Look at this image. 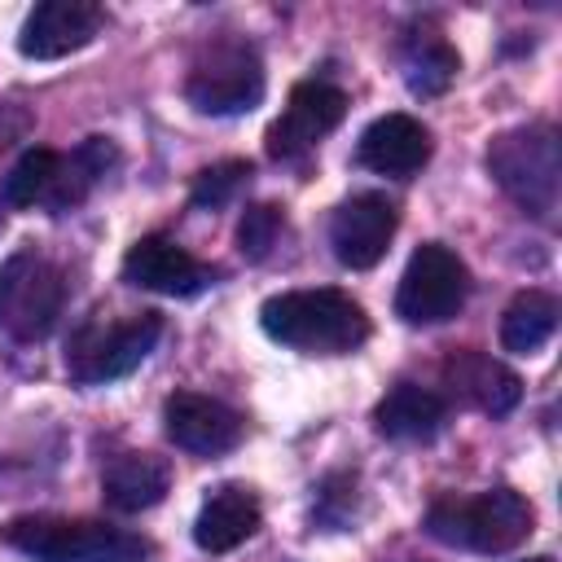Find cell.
<instances>
[{
	"mask_svg": "<svg viewBox=\"0 0 562 562\" xmlns=\"http://www.w3.org/2000/svg\"><path fill=\"white\" fill-rule=\"evenodd\" d=\"M259 325L272 342L307 356H347L369 338L364 307L342 290H285L263 299Z\"/></svg>",
	"mask_w": 562,
	"mask_h": 562,
	"instance_id": "cell-1",
	"label": "cell"
},
{
	"mask_svg": "<svg viewBox=\"0 0 562 562\" xmlns=\"http://www.w3.org/2000/svg\"><path fill=\"white\" fill-rule=\"evenodd\" d=\"M536 527V509L514 487H487L479 496H443L426 509V536L465 553H505Z\"/></svg>",
	"mask_w": 562,
	"mask_h": 562,
	"instance_id": "cell-2",
	"label": "cell"
},
{
	"mask_svg": "<svg viewBox=\"0 0 562 562\" xmlns=\"http://www.w3.org/2000/svg\"><path fill=\"white\" fill-rule=\"evenodd\" d=\"M0 536L9 549H18L31 562H145L149 558L145 536L97 522V518L26 514V518H13Z\"/></svg>",
	"mask_w": 562,
	"mask_h": 562,
	"instance_id": "cell-3",
	"label": "cell"
},
{
	"mask_svg": "<svg viewBox=\"0 0 562 562\" xmlns=\"http://www.w3.org/2000/svg\"><path fill=\"white\" fill-rule=\"evenodd\" d=\"M487 171L527 215L544 224L553 220L558 198H562V149L549 123L501 132L487 145Z\"/></svg>",
	"mask_w": 562,
	"mask_h": 562,
	"instance_id": "cell-4",
	"label": "cell"
},
{
	"mask_svg": "<svg viewBox=\"0 0 562 562\" xmlns=\"http://www.w3.org/2000/svg\"><path fill=\"white\" fill-rule=\"evenodd\" d=\"M162 338L158 312H136L123 321H88L66 342V373L79 386H105L140 369V360Z\"/></svg>",
	"mask_w": 562,
	"mask_h": 562,
	"instance_id": "cell-5",
	"label": "cell"
},
{
	"mask_svg": "<svg viewBox=\"0 0 562 562\" xmlns=\"http://www.w3.org/2000/svg\"><path fill=\"white\" fill-rule=\"evenodd\" d=\"M66 307V277L40 250H13L0 263V329L13 342H40L57 329Z\"/></svg>",
	"mask_w": 562,
	"mask_h": 562,
	"instance_id": "cell-6",
	"label": "cell"
},
{
	"mask_svg": "<svg viewBox=\"0 0 562 562\" xmlns=\"http://www.w3.org/2000/svg\"><path fill=\"white\" fill-rule=\"evenodd\" d=\"M470 268L443 241H426L408 255L404 277L395 285V316L404 325H443L465 307Z\"/></svg>",
	"mask_w": 562,
	"mask_h": 562,
	"instance_id": "cell-7",
	"label": "cell"
},
{
	"mask_svg": "<svg viewBox=\"0 0 562 562\" xmlns=\"http://www.w3.org/2000/svg\"><path fill=\"white\" fill-rule=\"evenodd\" d=\"M263 61L250 44L241 40H224L211 44L184 79V101L198 114H250L263 101Z\"/></svg>",
	"mask_w": 562,
	"mask_h": 562,
	"instance_id": "cell-8",
	"label": "cell"
},
{
	"mask_svg": "<svg viewBox=\"0 0 562 562\" xmlns=\"http://www.w3.org/2000/svg\"><path fill=\"white\" fill-rule=\"evenodd\" d=\"M347 119V92L325 83V79H303L290 88V101L281 119L268 127V154L272 158H299L307 154L321 136H329Z\"/></svg>",
	"mask_w": 562,
	"mask_h": 562,
	"instance_id": "cell-9",
	"label": "cell"
},
{
	"mask_svg": "<svg viewBox=\"0 0 562 562\" xmlns=\"http://www.w3.org/2000/svg\"><path fill=\"white\" fill-rule=\"evenodd\" d=\"M162 430L176 448L193 457H220L233 452L246 435V417L228 408L224 400L198 395V391H171L162 404Z\"/></svg>",
	"mask_w": 562,
	"mask_h": 562,
	"instance_id": "cell-10",
	"label": "cell"
},
{
	"mask_svg": "<svg viewBox=\"0 0 562 562\" xmlns=\"http://www.w3.org/2000/svg\"><path fill=\"white\" fill-rule=\"evenodd\" d=\"M101 22H105V13L92 0H44L26 13L18 48L31 61H57V57L88 48L97 40Z\"/></svg>",
	"mask_w": 562,
	"mask_h": 562,
	"instance_id": "cell-11",
	"label": "cell"
},
{
	"mask_svg": "<svg viewBox=\"0 0 562 562\" xmlns=\"http://www.w3.org/2000/svg\"><path fill=\"white\" fill-rule=\"evenodd\" d=\"M395 202L386 193H356L329 220V246L342 268H373L395 237Z\"/></svg>",
	"mask_w": 562,
	"mask_h": 562,
	"instance_id": "cell-12",
	"label": "cell"
},
{
	"mask_svg": "<svg viewBox=\"0 0 562 562\" xmlns=\"http://www.w3.org/2000/svg\"><path fill=\"white\" fill-rule=\"evenodd\" d=\"M123 281L154 290V294H167V299H193L215 281V272L202 259H193L180 241L154 233V237H140L123 255Z\"/></svg>",
	"mask_w": 562,
	"mask_h": 562,
	"instance_id": "cell-13",
	"label": "cell"
},
{
	"mask_svg": "<svg viewBox=\"0 0 562 562\" xmlns=\"http://www.w3.org/2000/svg\"><path fill=\"white\" fill-rule=\"evenodd\" d=\"M439 378H443V386L457 404H470L487 417H505L522 400V378L509 364H501V360H492L487 351H474V347L452 351L439 364Z\"/></svg>",
	"mask_w": 562,
	"mask_h": 562,
	"instance_id": "cell-14",
	"label": "cell"
},
{
	"mask_svg": "<svg viewBox=\"0 0 562 562\" xmlns=\"http://www.w3.org/2000/svg\"><path fill=\"white\" fill-rule=\"evenodd\" d=\"M356 158H360V167H369V171H378V176L408 180V176L422 171L426 158H430V132H426V123L413 119V114H382V119H373V123L360 132Z\"/></svg>",
	"mask_w": 562,
	"mask_h": 562,
	"instance_id": "cell-15",
	"label": "cell"
},
{
	"mask_svg": "<svg viewBox=\"0 0 562 562\" xmlns=\"http://www.w3.org/2000/svg\"><path fill=\"white\" fill-rule=\"evenodd\" d=\"M259 518H263L259 496L241 483H224L202 501V509L193 518V540L206 553H228L259 531Z\"/></svg>",
	"mask_w": 562,
	"mask_h": 562,
	"instance_id": "cell-16",
	"label": "cell"
},
{
	"mask_svg": "<svg viewBox=\"0 0 562 562\" xmlns=\"http://www.w3.org/2000/svg\"><path fill=\"white\" fill-rule=\"evenodd\" d=\"M443 422H448V400L430 386H417V382H395L373 408L378 435L404 439V443L435 439L443 430Z\"/></svg>",
	"mask_w": 562,
	"mask_h": 562,
	"instance_id": "cell-17",
	"label": "cell"
},
{
	"mask_svg": "<svg viewBox=\"0 0 562 562\" xmlns=\"http://www.w3.org/2000/svg\"><path fill=\"white\" fill-rule=\"evenodd\" d=\"M171 492V465L158 452H119L101 474V496L119 514L154 509Z\"/></svg>",
	"mask_w": 562,
	"mask_h": 562,
	"instance_id": "cell-18",
	"label": "cell"
},
{
	"mask_svg": "<svg viewBox=\"0 0 562 562\" xmlns=\"http://www.w3.org/2000/svg\"><path fill=\"white\" fill-rule=\"evenodd\" d=\"M114 162H119V149H114L110 136H88V140L75 145L70 154H57V176H53V189H48L44 206H48L53 215L79 206V202L105 180V171H110Z\"/></svg>",
	"mask_w": 562,
	"mask_h": 562,
	"instance_id": "cell-19",
	"label": "cell"
},
{
	"mask_svg": "<svg viewBox=\"0 0 562 562\" xmlns=\"http://www.w3.org/2000/svg\"><path fill=\"white\" fill-rule=\"evenodd\" d=\"M558 316H562V307H558L553 294H544V290H522V294L505 307V316H501V347L514 351V356L540 351V347L553 338Z\"/></svg>",
	"mask_w": 562,
	"mask_h": 562,
	"instance_id": "cell-20",
	"label": "cell"
},
{
	"mask_svg": "<svg viewBox=\"0 0 562 562\" xmlns=\"http://www.w3.org/2000/svg\"><path fill=\"white\" fill-rule=\"evenodd\" d=\"M461 70V57L448 40L426 35V40H408L404 44V83L417 97H439Z\"/></svg>",
	"mask_w": 562,
	"mask_h": 562,
	"instance_id": "cell-21",
	"label": "cell"
},
{
	"mask_svg": "<svg viewBox=\"0 0 562 562\" xmlns=\"http://www.w3.org/2000/svg\"><path fill=\"white\" fill-rule=\"evenodd\" d=\"M53 176H57V149L35 145V149H26V154L9 167V176L0 180V202L13 206V211L44 206V198H48V189H53Z\"/></svg>",
	"mask_w": 562,
	"mask_h": 562,
	"instance_id": "cell-22",
	"label": "cell"
},
{
	"mask_svg": "<svg viewBox=\"0 0 562 562\" xmlns=\"http://www.w3.org/2000/svg\"><path fill=\"white\" fill-rule=\"evenodd\" d=\"M246 180H250V162L228 158V162H215V167L198 171L189 198H193V206H202V211H220V206H228V202L246 189Z\"/></svg>",
	"mask_w": 562,
	"mask_h": 562,
	"instance_id": "cell-23",
	"label": "cell"
},
{
	"mask_svg": "<svg viewBox=\"0 0 562 562\" xmlns=\"http://www.w3.org/2000/svg\"><path fill=\"white\" fill-rule=\"evenodd\" d=\"M281 228H285L281 206H272V202H255V206H246L241 220H237V250H241L246 259H263V255L277 246Z\"/></svg>",
	"mask_w": 562,
	"mask_h": 562,
	"instance_id": "cell-24",
	"label": "cell"
},
{
	"mask_svg": "<svg viewBox=\"0 0 562 562\" xmlns=\"http://www.w3.org/2000/svg\"><path fill=\"white\" fill-rule=\"evenodd\" d=\"M522 562H553V558H544V553H540V558H522Z\"/></svg>",
	"mask_w": 562,
	"mask_h": 562,
	"instance_id": "cell-25",
	"label": "cell"
}]
</instances>
